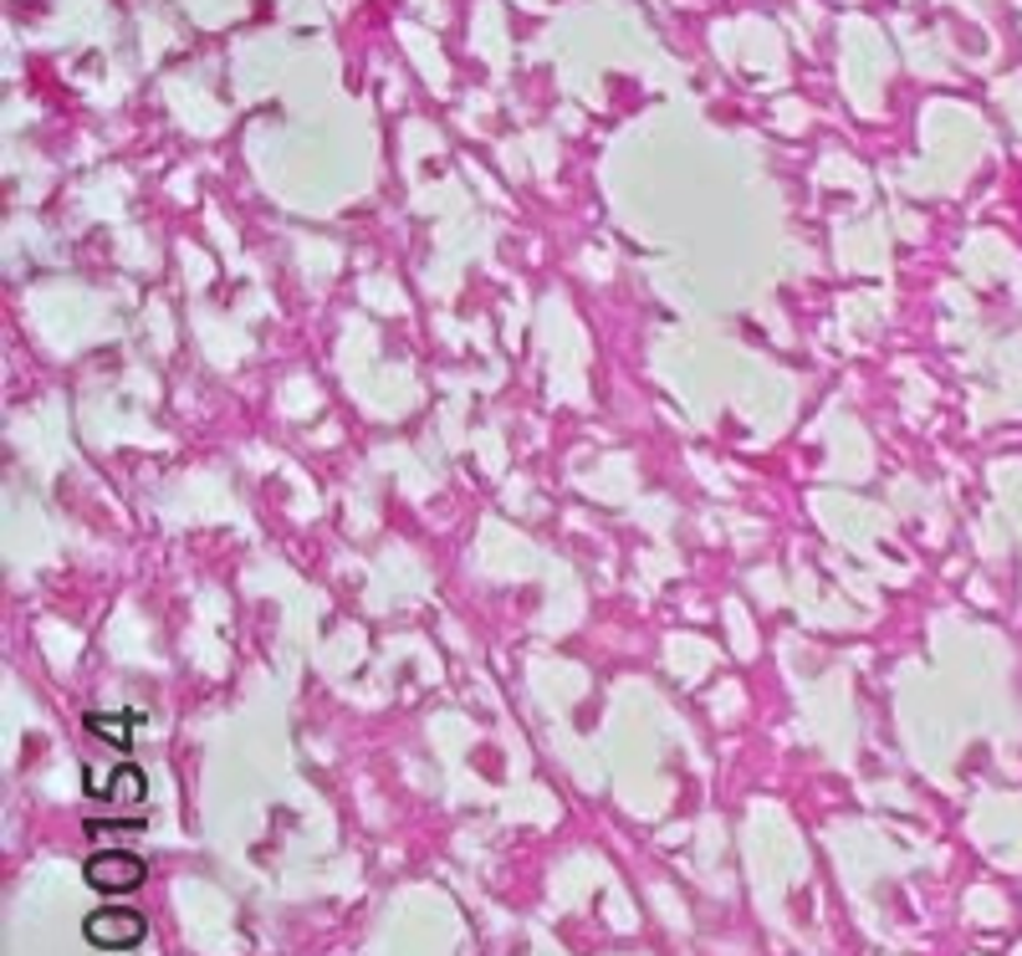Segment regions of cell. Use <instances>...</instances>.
Listing matches in <instances>:
<instances>
[{"mask_svg":"<svg viewBox=\"0 0 1022 956\" xmlns=\"http://www.w3.org/2000/svg\"><path fill=\"white\" fill-rule=\"evenodd\" d=\"M143 931H149V921L133 905H103V911H93L83 921V936L93 946H103V952H133L143 942Z\"/></svg>","mask_w":1022,"mask_h":956,"instance_id":"6da1fadb","label":"cell"},{"mask_svg":"<svg viewBox=\"0 0 1022 956\" xmlns=\"http://www.w3.org/2000/svg\"><path fill=\"white\" fill-rule=\"evenodd\" d=\"M143 874H149L143 859L123 855V849H103L83 864L87 890H98V895H133V890H143Z\"/></svg>","mask_w":1022,"mask_h":956,"instance_id":"7a4b0ae2","label":"cell"},{"mask_svg":"<svg viewBox=\"0 0 1022 956\" xmlns=\"http://www.w3.org/2000/svg\"><path fill=\"white\" fill-rule=\"evenodd\" d=\"M83 727L93 731V737H108L112 746H128V742H133V731H128V727H133V717H123V711H108V717H103V711H87Z\"/></svg>","mask_w":1022,"mask_h":956,"instance_id":"3957f363","label":"cell"},{"mask_svg":"<svg viewBox=\"0 0 1022 956\" xmlns=\"http://www.w3.org/2000/svg\"><path fill=\"white\" fill-rule=\"evenodd\" d=\"M143 773L139 767H118V773L108 777V798H118V803H143Z\"/></svg>","mask_w":1022,"mask_h":956,"instance_id":"277c9868","label":"cell"}]
</instances>
